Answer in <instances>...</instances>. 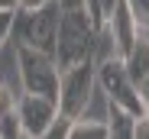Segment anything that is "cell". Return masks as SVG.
I'll return each mask as SVG.
<instances>
[{"label": "cell", "instance_id": "cell-1", "mask_svg": "<svg viewBox=\"0 0 149 139\" xmlns=\"http://www.w3.org/2000/svg\"><path fill=\"white\" fill-rule=\"evenodd\" d=\"M97 55V29L88 16L84 7H74V10H62L58 13V33H55V65L58 71L71 65H81L91 62Z\"/></svg>", "mask_w": 149, "mask_h": 139}, {"label": "cell", "instance_id": "cell-2", "mask_svg": "<svg viewBox=\"0 0 149 139\" xmlns=\"http://www.w3.org/2000/svg\"><path fill=\"white\" fill-rule=\"evenodd\" d=\"M58 3L49 0L42 7H29V10H16L13 13V26L10 36L16 39V45H26L36 52H55V33H58Z\"/></svg>", "mask_w": 149, "mask_h": 139}, {"label": "cell", "instance_id": "cell-3", "mask_svg": "<svg viewBox=\"0 0 149 139\" xmlns=\"http://www.w3.org/2000/svg\"><path fill=\"white\" fill-rule=\"evenodd\" d=\"M94 58L91 62H81V65H71L58 75V97H55V107H58V117L62 120H74V117H84V110L91 104V94H94Z\"/></svg>", "mask_w": 149, "mask_h": 139}, {"label": "cell", "instance_id": "cell-4", "mask_svg": "<svg viewBox=\"0 0 149 139\" xmlns=\"http://www.w3.org/2000/svg\"><path fill=\"white\" fill-rule=\"evenodd\" d=\"M16 65H19V81L23 91L29 94H42V97H58V65L49 52H36L26 45H16Z\"/></svg>", "mask_w": 149, "mask_h": 139}, {"label": "cell", "instance_id": "cell-5", "mask_svg": "<svg viewBox=\"0 0 149 139\" xmlns=\"http://www.w3.org/2000/svg\"><path fill=\"white\" fill-rule=\"evenodd\" d=\"M94 81L101 84V91L107 94V100L127 107L130 113H143L139 107V97H136V87L130 81V71H127V62L120 55H104L101 62H94Z\"/></svg>", "mask_w": 149, "mask_h": 139}, {"label": "cell", "instance_id": "cell-6", "mask_svg": "<svg viewBox=\"0 0 149 139\" xmlns=\"http://www.w3.org/2000/svg\"><path fill=\"white\" fill-rule=\"evenodd\" d=\"M16 107V117L23 126V136H49L58 120V107L52 97H42V94H29L23 91V97L13 104Z\"/></svg>", "mask_w": 149, "mask_h": 139}, {"label": "cell", "instance_id": "cell-7", "mask_svg": "<svg viewBox=\"0 0 149 139\" xmlns=\"http://www.w3.org/2000/svg\"><path fill=\"white\" fill-rule=\"evenodd\" d=\"M107 26H110V39H113V55H120V58H127L130 52H133V45H136V23H133V16H130V10H127V3L120 0V7L113 10V16L107 19Z\"/></svg>", "mask_w": 149, "mask_h": 139}, {"label": "cell", "instance_id": "cell-8", "mask_svg": "<svg viewBox=\"0 0 149 139\" xmlns=\"http://www.w3.org/2000/svg\"><path fill=\"white\" fill-rule=\"evenodd\" d=\"M107 110H110V117H107V129L113 139H133V123H136V113H130L127 107H120L113 100H107Z\"/></svg>", "mask_w": 149, "mask_h": 139}, {"label": "cell", "instance_id": "cell-9", "mask_svg": "<svg viewBox=\"0 0 149 139\" xmlns=\"http://www.w3.org/2000/svg\"><path fill=\"white\" fill-rule=\"evenodd\" d=\"M65 136H68V139H110V129H107V120H84V117H74V120H68Z\"/></svg>", "mask_w": 149, "mask_h": 139}, {"label": "cell", "instance_id": "cell-10", "mask_svg": "<svg viewBox=\"0 0 149 139\" xmlns=\"http://www.w3.org/2000/svg\"><path fill=\"white\" fill-rule=\"evenodd\" d=\"M0 136H3V139L23 136V126H19V117H16V107H7L3 113H0Z\"/></svg>", "mask_w": 149, "mask_h": 139}, {"label": "cell", "instance_id": "cell-11", "mask_svg": "<svg viewBox=\"0 0 149 139\" xmlns=\"http://www.w3.org/2000/svg\"><path fill=\"white\" fill-rule=\"evenodd\" d=\"M136 23V29H149V0H123Z\"/></svg>", "mask_w": 149, "mask_h": 139}, {"label": "cell", "instance_id": "cell-12", "mask_svg": "<svg viewBox=\"0 0 149 139\" xmlns=\"http://www.w3.org/2000/svg\"><path fill=\"white\" fill-rule=\"evenodd\" d=\"M13 13H16V10H0V49H3V42H7V36H10Z\"/></svg>", "mask_w": 149, "mask_h": 139}, {"label": "cell", "instance_id": "cell-13", "mask_svg": "<svg viewBox=\"0 0 149 139\" xmlns=\"http://www.w3.org/2000/svg\"><path fill=\"white\" fill-rule=\"evenodd\" d=\"M133 139H149V113H139L133 123Z\"/></svg>", "mask_w": 149, "mask_h": 139}, {"label": "cell", "instance_id": "cell-14", "mask_svg": "<svg viewBox=\"0 0 149 139\" xmlns=\"http://www.w3.org/2000/svg\"><path fill=\"white\" fill-rule=\"evenodd\" d=\"M120 7V0H101V16H104V23L113 16V10Z\"/></svg>", "mask_w": 149, "mask_h": 139}, {"label": "cell", "instance_id": "cell-15", "mask_svg": "<svg viewBox=\"0 0 149 139\" xmlns=\"http://www.w3.org/2000/svg\"><path fill=\"white\" fill-rule=\"evenodd\" d=\"M7 107H13V97H10V91H7V87H0V113H3Z\"/></svg>", "mask_w": 149, "mask_h": 139}, {"label": "cell", "instance_id": "cell-16", "mask_svg": "<svg viewBox=\"0 0 149 139\" xmlns=\"http://www.w3.org/2000/svg\"><path fill=\"white\" fill-rule=\"evenodd\" d=\"M58 10H74V7H84V0H55Z\"/></svg>", "mask_w": 149, "mask_h": 139}, {"label": "cell", "instance_id": "cell-17", "mask_svg": "<svg viewBox=\"0 0 149 139\" xmlns=\"http://www.w3.org/2000/svg\"><path fill=\"white\" fill-rule=\"evenodd\" d=\"M42 3H49V0H19L16 10H29V7H42Z\"/></svg>", "mask_w": 149, "mask_h": 139}, {"label": "cell", "instance_id": "cell-18", "mask_svg": "<svg viewBox=\"0 0 149 139\" xmlns=\"http://www.w3.org/2000/svg\"><path fill=\"white\" fill-rule=\"evenodd\" d=\"M19 0H0V10H16Z\"/></svg>", "mask_w": 149, "mask_h": 139}]
</instances>
